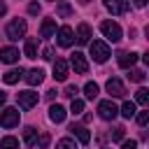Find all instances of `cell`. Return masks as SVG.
Masks as SVG:
<instances>
[{
  "instance_id": "cell-1",
  "label": "cell",
  "mask_w": 149,
  "mask_h": 149,
  "mask_svg": "<svg viewBox=\"0 0 149 149\" xmlns=\"http://www.w3.org/2000/svg\"><path fill=\"white\" fill-rule=\"evenodd\" d=\"M26 30H28V23H26L23 19H14V21H9V23H7L5 35H7V40L16 42V40H21V37L26 35Z\"/></svg>"
},
{
  "instance_id": "cell-2",
  "label": "cell",
  "mask_w": 149,
  "mask_h": 149,
  "mask_svg": "<svg viewBox=\"0 0 149 149\" xmlns=\"http://www.w3.org/2000/svg\"><path fill=\"white\" fill-rule=\"evenodd\" d=\"M88 47H91V56L95 63H105L109 58V47L102 40H93V42H88Z\"/></svg>"
},
{
  "instance_id": "cell-3",
  "label": "cell",
  "mask_w": 149,
  "mask_h": 149,
  "mask_svg": "<svg viewBox=\"0 0 149 149\" xmlns=\"http://www.w3.org/2000/svg\"><path fill=\"white\" fill-rule=\"evenodd\" d=\"M19 119H21V114H19L16 107H5V109L0 112V126H2V128H14V126H19Z\"/></svg>"
},
{
  "instance_id": "cell-4",
  "label": "cell",
  "mask_w": 149,
  "mask_h": 149,
  "mask_svg": "<svg viewBox=\"0 0 149 149\" xmlns=\"http://www.w3.org/2000/svg\"><path fill=\"white\" fill-rule=\"evenodd\" d=\"M100 33L109 40V42H119L121 40V26L114 21H102L100 23Z\"/></svg>"
},
{
  "instance_id": "cell-5",
  "label": "cell",
  "mask_w": 149,
  "mask_h": 149,
  "mask_svg": "<svg viewBox=\"0 0 149 149\" xmlns=\"http://www.w3.org/2000/svg\"><path fill=\"white\" fill-rule=\"evenodd\" d=\"M116 114H119V107H116L112 100H100V102H98V116H100V119L112 121V119H116Z\"/></svg>"
},
{
  "instance_id": "cell-6",
  "label": "cell",
  "mask_w": 149,
  "mask_h": 149,
  "mask_svg": "<svg viewBox=\"0 0 149 149\" xmlns=\"http://www.w3.org/2000/svg\"><path fill=\"white\" fill-rule=\"evenodd\" d=\"M16 100H19V107H21V109H30V107L37 105L40 95H37L35 91H19V93H16Z\"/></svg>"
},
{
  "instance_id": "cell-7",
  "label": "cell",
  "mask_w": 149,
  "mask_h": 149,
  "mask_svg": "<svg viewBox=\"0 0 149 149\" xmlns=\"http://www.w3.org/2000/svg\"><path fill=\"white\" fill-rule=\"evenodd\" d=\"M68 74H70L68 61H65V58H56V61H54V79H56V81H65Z\"/></svg>"
},
{
  "instance_id": "cell-8",
  "label": "cell",
  "mask_w": 149,
  "mask_h": 149,
  "mask_svg": "<svg viewBox=\"0 0 149 149\" xmlns=\"http://www.w3.org/2000/svg\"><path fill=\"white\" fill-rule=\"evenodd\" d=\"M105 88H107V93H109L112 98H123V95H126V88H123L121 79H116V77H109L107 84H105Z\"/></svg>"
},
{
  "instance_id": "cell-9",
  "label": "cell",
  "mask_w": 149,
  "mask_h": 149,
  "mask_svg": "<svg viewBox=\"0 0 149 149\" xmlns=\"http://www.w3.org/2000/svg\"><path fill=\"white\" fill-rule=\"evenodd\" d=\"M70 65H72L74 72H79V74H86V72H88V63H86V58H84L81 51H74V54L70 56Z\"/></svg>"
},
{
  "instance_id": "cell-10",
  "label": "cell",
  "mask_w": 149,
  "mask_h": 149,
  "mask_svg": "<svg viewBox=\"0 0 149 149\" xmlns=\"http://www.w3.org/2000/svg\"><path fill=\"white\" fill-rule=\"evenodd\" d=\"M116 61H119L121 68L130 70V68L137 63V54H135V51H119V54H116Z\"/></svg>"
},
{
  "instance_id": "cell-11",
  "label": "cell",
  "mask_w": 149,
  "mask_h": 149,
  "mask_svg": "<svg viewBox=\"0 0 149 149\" xmlns=\"http://www.w3.org/2000/svg\"><path fill=\"white\" fill-rule=\"evenodd\" d=\"M72 42H74L72 28H70V26H61V28H58V44H61V47H70Z\"/></svg>"
},
{
  "instance_id": "cell-12",
  "label": "cell",
  "mask_w": 149,
  "mask_h": 149,
  "mask_svg": "<svg viewBox=\"0 0 149 149\" xmlns=\"http://www.w3.org/2000/svg\"><path fill=\"white\" fill-rule=\"evenodd\" d=\"M23 79H26L28 86H37V84H42V79H44V70H42V68H33V70L26 72Z\"/></svg>"
},
{
  "instance_id": "cell-13",
  "label": "cell",
  "mask_w": 149,
  "mask_h": 149,
  "mask_svg": "<svg viewBox=\"0 0 149 149\" xmlns=\"http://www.w3.org/2000/svg\"><path fill=\"white\" fill-rule=\"evenodd\" d=\"M105 7L112 14H126L128 12V0H105Z\"/></svg>"
},
{
  "instance_id": "cell-14",
  "label": "cell",
  "mask_w": 149,
  "mask_h": 149,
  "mask_svg": "<svg viewBox=\"0 0 149 149\" xmlns=\"http://www.w3.org/2000/svg\"><path fill=\"white\" fill-rule=\"evenodd\" d=\"M65 116H68V109H65L63 105H51V107H49V119H51L54 123H63Z\"/></svg>"
},
{
  "instance_id": "cell-15",
  "label": "cell",
  "mask_w": 149,
  "mask_h": 149,
  "mask_svg": "<svg viewBox=\"0 0 149 149\" xmlns=\"http://www.w3.org/2000/svg\"><path fill=\"white\" fill-rule=\"evenodd\" d=\"M56 35V21L54 19H44L40 26V37H54Z\"/></svg>"
},
{
  "instance_id": "cell-16",
  "label": "cell",
  "mask_w": 149,
  "mask_h": 149,
  "mask_svg": "<svg viewBox=\"0 0 149 149\" xmlns=\"http://www.w3.org/2000/svg\"><path fill=\"white\" fill-rule=\"evenodd\" d=\"M0 61H2V63H16V61H19V49H14V47L0 49Z\"/></svg>"
},
{
  "instance_id": "cell-17",
  "label": "cell",
  "mask_w": 149,
  "mask_h": 149,
  "mask_svg": "<svg viewBox=\"0 0 149 149\" xmlns=\"http://www.w3.org/2000/svg\"><path fill=\"white\" fill-rule=\"evenodd\" d=\"M74 37H77L79 44H88V42H91V28H88V23H79Z\"/></svg>"
},
{
  "instance_id": "cell-18",
  "label": "cell",
  "mask_w": 149,
  "mask_h": 149,
  "mask_svg": "<svg viewBox=\"0 0 149 149\" xmlns=\"http://www.w3.org/2000/svg\"><path fill=\"white\" fill-rule=\"evenodd\" d=\"M70 133H72L81 144H86V142L91 140V135H88V130H86L84 126H74V123H72V126H70Z\"/></svg>"
},
{
  "instance_id": "cell-19",
  "label": "cell",
  "mask_w": 149,
  "mask_h": 149,
  "mask_svg": "<svg viewBox=\"0 0 149 149\" xmlns=\"http://www.w3.org/2000/svg\"><path fill=\"white\" fill-rule=\"evenodd\" d=\"M21 77H23V70H21V68H12V70H7V72L2 74L5 84H16Z\"/></svg>"
},
{
  "instance_id": "cell-20",
  "label": "cell",
  "mask_w": 149,
  "mask_h": 149,
  "mask_svg": "<svg viewBox=\"0 0 149 149\" xmlns=\"http://www.w3.org/2000/svg\"><path fill=\"white\" fill-rule=\"evenodd\" d=\"M26 58H37V40L35 37H30V40H26Z\"/></svg>"
},
{
  "instance_id": "cell-21",
  "label": "cell",
  "mask_w": 149,
  "mask_h": 149,
  "mask_svg": "<svg viewBox=\"0 0 149 149\" xmlns=\"http://www.w3.org/2000/svg\"><path fill=\"white\" fill-rule=\"evenodd\" d=\"M23 140H26L28 147H33V144L37 142V130H35L33 126H26V128H23Z\"/></svg>"
},
{
  "instance_id": "cell-22",
  "label": "cell",
  "mask_w": 149,
  "mask_h": 149,
  "mask_svg": "<svg viewBox=\"0 0 149 149\" xmlns=\"http://www.w3.org/2000/svg\"><path fill=\"white\" fill-rule=\"evenodd\" d=\"M0 149H19V140L12 137V135H7V137L0 140Z\"/></svg>"
},
{
  "instance_id": "cell-23",
  "label": "cell",
  "mask_w": 149,
  "mask_h": 149,
  "mask_svg": "<svg viewBox=\"0 0 149 149\" xmlns=\"http://www.w3.org/2000/svg\"><path fill=\"white\" fill-rule=\"evenodd\" d=\"M98 91H100V88H98V84H95V81H86L84 93H86V98H88V100H93V98L98 95Z\"/></svg>"
},
{
  "instance_id": "cell-24",
  "label": "cell",
  "mask_w": 149,
  "mask_h": 149,
  "mask_svg": "<svg viewBox=\"0 0 149 149\" xmlns=\"http://www.w3.org/2000/svg\"><path fill=\"white\" fill-rule=\"evenodd\" d=\"M135 102L147 105V102H149V91H147V88H137V91H135Z\"/></svg>"
},
{
  "instance_id": "cell-25",
  "label": "cell",
  "mask_w": 149,
  "mask_h": 149,
  "mask_svg": "<svg viewBox=\"0 0 149 149\" xmlns=\"http://www.w3.org/2000/svg\"><path fill=\"white\" fill-rule=\"evenodd\" d=\"M121 114H123L126 119H130V116H135V102H130V100H126V102H123V107H121Z\"/></svg>"
},
{
  "instance_id": "cell-26",
  "label": "cell",
  "mask_w": 149,
  "mask_h": 149,
  "mask_svg": "<svg viewBox=\"0 0 149 149\" xmlns=\"http://www.w3.org/2000/svg\"><path fill=\"white\" fill-rule=\"evenodd\" d=\"M70 112H72V114H81V112H84V100H79V98H72Z\"/></svg>"
},
{
  "instance_id": "cell-27",
  "label": "cell",
  "mask_w": 149,
  "mask_h": 149,
  "mask_svg": "<svg viewBox=\"0 0 149 149\" xmlns=\"http://www.w3.org/2000/svg\"><path fill=\"white\" fill-rule=\"evenodd\" d=\"M56 149H77V144H74V140H70V137H63V140H58Z\"/></svg>"
},
{
  "instance_id": "cell-28",
  "label": "cell",
  "mask_w": 149,
  "mask_h": 149,
  "mask_svg": "<svg viewBox=\"0 0 149 149\" xmlns=\"http://www.w3.org/2000/svg\"><path fill=\"white\" fill-rule=\"evenodd\" d=\"M144 77H147V74H144L142 70H130V72H128V79H130V81H144Z\"/></svg>"
},
{
  "instance_id": "cell-29",
  "label": "cell",
  "mask_w": 149,
  "mask_h": 149,
  "mask_svg": "<svg viewBox=\"0 0 149 149\" xmlns=\"http://www.w3.org/2000/svg\"><path fill=\"white\" fill-rule=\"evenodd\" d=\"M58 14H61V16H70V14H72V7H70L68 2H61V5H58Z\"/></svg>"
},
{
  "instance_id": "cell-30",
  "label": "cell",
  "mask_w": 149,
  "mask_h": 149,
  "mask_svg": "<svg viewBox=\"0 0 149 149\" xmlns=\"http://www.w3.org/2000/svg\"><path fill=\"white\" fill-rule=\"evenodd\" d=\"M123 130H126L123 126H116V128L112 130V140H114V142H119V140H123Z\"/></svg>"
},
{
  "instance_id": "cell-31",
  "label": "cell",
  "mask_w": 149,
  "mask_h": 149,
  "mask_svg": "<svg viewBox=\"0 0 149 149\" xmlns=\"http://www.w3.org/2000/svg\"><path fill=\"white\" fill-rule=\"evenodd\" d=\"M147 121H149V112L144 109V112L137 114V123H140V126H147Z\"/></svg>"
},
{
  "instance_id": "cell-32",
  "label": "cell",
  "mask_w": 149,
  "mask_h": 149,
  "mask_svg": "<svg viewBox=\"0 0 149 149\" xmlns=\"http://www.w3.org/2000/svg\"><path fill=\"white\" fill-rule=\"evenodd\" d=\"M77 93H79V88H77V86H68L63 95H68V98H77Z\"/></svg>"
},
{
  "instance_id": "cell-33",
  "label": "cell",
  "mask_w": 149,
  "mask_h": 149,
  "mask_svg": "<svg viewBox=\"0 0 149 149\" xmlns=\"http://www.w3.org/2000/svg\"><path fill=\"white\" fill-rule=\"evenodd\" d=\"M42 58H47V61H51V58H54V49H51V47H47V49H42Z\"/></svg>"
},
{
  "instance_id": "cell-34",
  "label": "cell",
  "mask_w": 149,
  "mask_h": 149,
  "mask_svg": "<svg viewBox=\"0 0 149 149\" xmlns=\"http://www.w3.org/2000/svg\"><path fill=\"white\" fill-rule=\"evenodd\" d=\"M37 144H40V147L44 149V147L49 144V135H47V133H42V135H40V140H37Z\"/></svg>"
},
{
  "instance_id": "cell-35",
  "label": "cell",
  "mask_w": 149,
  "mask_h": 149,
  "mask_svg": "<svg viewBox=\"0 0 149 149\" xmlns=\"http://www.w3.org/2000/svg\"><path fill=\"white\" fill-rule=\"evenodd\" d=\"M28 14H40V5L37 2H30L28 5Z\"/></svg>"
},
{
  "instance_id": "cell-36",
  "label": "cell",
  "mask_w": 149,
  "mask_h": 149,
  "mask_svg": "<svg viewBox=\"0 0 149 149\" xmlns=\"http://www.w3.org/2000/svg\"><path fill=\"white\" fill-rule=\"evenodd\" d=\"M135 147H137V142H135V140H126V142L121 144V149H135Z\"/></svg>"
},
{
  "instance_id": "cell-37",
  "label": "cell",
  "mask_w": 149,
  "mask_h": 149,
  "mask_svg": "<svg viewBox=\"0 0 149 149\" xmlns=\"http://www.w3.org/2000/svg\"><path fill=\"white\" fill-rule=\"evenodd\" d=\"M56 93H58V91H56V88H51V91H47V98H49V100H54V98H56Z\"/></svg>"
},
{
  "instance_id": "cell-38",
  "label": "cell",
  "mask_w": 149,
  "mask_h": 149,
  "mask_svg": "<svg viewBox=\"0 0 149 149\" xmlns=\"http://www.w3.org/2000/svg\"><path fill=\"white\" fill-rule=\"evenodd\" d=\"M5 100H7V93H5V91H0V107L5 105Z\"/></svg>"
},
{
  "instance_id": "cell-39",
  "label": "cell",
  "mask_w": 149,
  "mask_h": 149,
  "mask_svg": "<svg viewBox=\"0 0 149 149\" xmlns=\"http://www.w3.org/2000/svg\"><path fill=\"white\" fill-rule=\"evenodd\" d=\"M133 5H135V7H144V5H147V0H133Z\"/></svg>"
},
{
  "instance_id": "cell-40",
  "label": "cell",
  "mask_w": 149,
  "mask_h": 149,
  "mask_svg": "<svg viewBox=\"0 0 149 149\" xmlns=\"http://www.w3.org/2000/svg\"><path fill=\"white\" fill-rule=\"evenodd\" d=\"M5 12H7V5H5V2H0V16H2Z\"/></svg>"
},
{
  "instance_id": "cell-41",
  "label": "cell",
  "mask_w": 149,
  "mask_h": 149,
  "mask_svg": "<svg viewBox=\"0 0 149 149\" xmlns=\"http://www.w3.org/2000/svg\"><path fill=\"white\" fill-rule=\"evenodd\" d=\"M79 2H91V0H79Z\"/></svg>"
}]
</instances>
